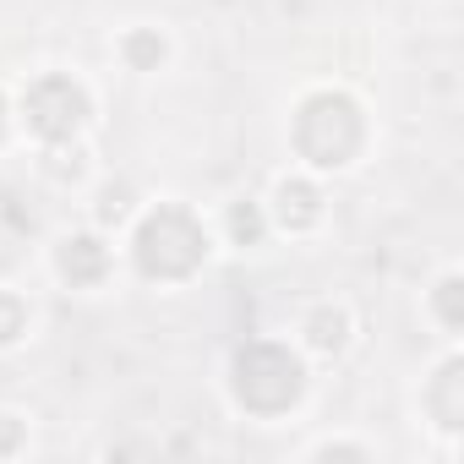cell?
Returning a JSON list of instances; mask_svg holds the SVG:
<instances>
[{"mask_svg": "<svg viewBox=\"0 0 464 464\" xmlns=\"http://www.w3.org/2000/svg\"><path fill=\"white\" fill-rule=\"evenodd\" d=\"M28 110V131L39 142H72L82 131V115H88V99L72 77H39L34 93L23 99Z\"/></svg>", "mask_w": 464, "mask_h": 464, "instance_id": "1", "label": "cell"}, {"mask_svg": "<svg viewBox=\"0 0 464 464\" xmlns=\"http://www.w3.org/2000/svg\"><path fill=\"white\" fill-rule=\"evenodd\" d=\"M268 208H274V224L290 229V236H301V229H312V224L323 218V197H317V186L301 180V175H295V180H279Z\"/></svg>", "mask_w": 464, "mask_h": 464, "instance_id": "2", "label": "cell"}, {"mask_svg": "<svg viewBox=\"0 0 464 464\" xmlns=\"http://www.w3.org/2000/svg\"><path fill=\"white\" fill-rule=\"evenodd\" d=\"M301 334H306V350H317V355H344V344H350V312H344V306H317V312L301 323Z\"/></svg>", "mask_w": 464, "mask_h": 464, "instance_id": "3", "label": "cell"}, {"mask_svg": "<svg viewBox=\"0 0 464 464\" xmlns=\"http://www.w3.org/2000/svg\"><path fill=\"white\" fill-rule=\"evenodd\" d=\"M104 268H110V252H104L93 236H66V241H61V274H66L72 285H93Z\"/></svg>", "mask_w": 464, "mask_h": 464, "instance_id": "4", "label": "cell"}, {"mask_svg": "<svg viewBox=\"0 0 464 464\" xmlns=\"http://www.w3.org/2000/svg\"><path fill=\"white\" fill-rule=\"evenodd\" d=\"M23 334H28V306L12 290H0V344H17Z\"/></svg>", "mask_w": 464, "mask_h": 464, "instance_id": "5", "label": "cell"}, {"mask_svg": "<svg viewBox=\"0 0 464 464\" xmlns=\"http://www.w3.org/2000/svg\"><path fill=\"white\" fill-rule=\"evenodd\" d=\"M126 55H131L137 72H148V66L164 61V39H153V34H131V39H126Z\"/></svg>", "mask_w": 464, "mask_h": 464, "instance_id": "6", "label": "cell"}]
</instances>
